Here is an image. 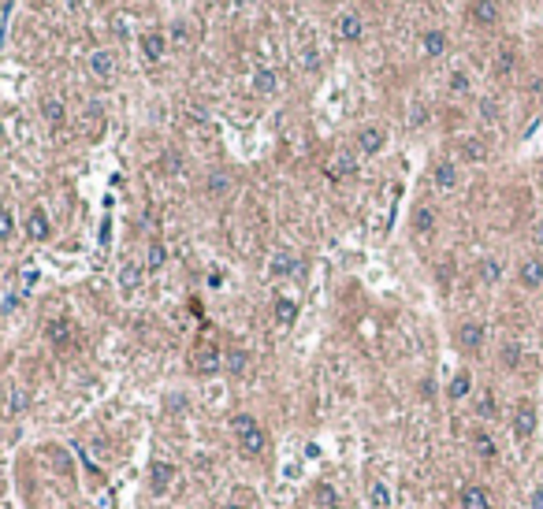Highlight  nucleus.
I'll list each match as a JSON object with an SVG mask.
<instances>
[{"label":"nucleus","mask_w":543,"mask_h":509,"mask_svg":"<svg viewBox=\"0 0 543 509\" xmlns=\"http://www.w3.org/2000/svg\"><path fill=\"white\" fill-rule=\"evenodd\" d=\"M517 279H521V286H528V290L543 286V261L540 257H528V261L517 268Z\"/></svg>","instance_id":"obj_10"},{"label":"nucleus","mask_w":543,"mask_h":509,"mask_svg":"<svg viewBox=\"0 0 543 509\" xmlns=\"http://www.w3.org/2000/svg\"><path fill=\"white\" fill-rule=\"evenodd\" d=\"M34 283H38V272H34V268H30V272H23V290H30Z\"/></svg>","instance_id":"obj_39"},{"label":"nucleus","mask_w":543,"mask_h":509,"mask_svg":"<svg viewBox=\"0 0 543 509\" xmlns=\"http://www.w3.org/2000/svg\"><path fill=\"white\" fill-rule=\"evenodd\" d=\"M514 67V49H503V56H498V74H510Z\"/></svg>","instance_id":"obj_36"},{"label":"nucleus","mask_w":543,"mask_h":509,"mask_svg":"<svg viewBox=\"0 0 543 509\" xmlns=\"http://www.w3.org/2000/svg\"><path fill=\"white\" fill-rule=\"evenodd\" d=\"M536 242H540V245H543V223H540V227H536Z\"/></svg>","instance_id":"obj_41"},{"label":"nucleus","mask_w":543,"mask_h":509,"mask_svg":"<svg viewBox=\"0 0 543 509\" xmlns=\"http://www.w3.org/2000/svg\"><path fill=\"white\" fill-rule=\"evenodd\" d=\"M528 509H543V487H536V491H532V502H528Z\"/></svg>","instance_id":"obj_38"},{"label":"nucleus","mask_w":543,"mask_h":509,"mask_svg":"<svg viewBox=\"0 0 543 509\" xmlns=\"http://www.w3.org/2000/svg\"><path fill=\"white\" fill-rule=\"evenodd\" d=\"M253 90H257V93H276V90H279L276 71H272V67H260V71L253 74Z\"/></svg>","instance_id":"obj_22"},{"label":"nucleus","mask_w":543,"mask_h":509,"mask_svg":"<svg viewBox=\"0 0 543 509\" xmlns=\"http://www.w3.org/2000/svg\"><path fill=\"white\" fill-rule=\"evenodd\" d=\"M227 509H242V506H227Z\"/></svg>","instance_id":"obj_43"},{"label":"nucleus","mask_w":543,"mask_h":509,"mask_svg":"<svg viewBox=\"0 0 543 509\" xmlns=\"http://www.w3.org/2000/svg\"><path fill=\"white\" fill-rule=\"evenodd\" d=\"M227 186H231V175H223V171H216V175L209 179V193H216V197L227 193Z\"/></svg>","instance_id":"obj_31"},{"label":"nucleus","mask_w":543,"mask_h":509,"mask_svg":"<svg viewBox=\"0 0 543 509\" xmlns=\"http://www.w3.org/2000/svg\"><path fill=\"white\" fill-rule=\"evenodd\" d=\"M469 391H473V375L469 372H458L450 379V387H447V394L454 398V402H462V398H469Z\"/></svg>","instance_id":"obj_20"},{"label":"nucleus","mask_w":543,"mask_h":509,"mask_svg":"<svg viewBox=\"0 0 543 509\" xmlns=\"http://www.w3.org/2000/svg\"><path fill=\"white\" fill-rule=\"evenodd\" d=\"M480 279H484V283H498V279H503V264H498V261H484L480 264Z\"/></svg>","instance_id":"obj_29"},{"label":"nucleus","mask_w":543,"mask_h":509,"mask_svg":"<svg viewBox=\"0 0 543 509\" xmlns=\"http://www.w3.org/2000/svg\"><path fill=\"white\" fill-rule=\"evenodd\" d=\"M134 283H138V268H123V286L134 290Z\"/></svg>","instance_id":"obj_37"},{"label":"nucleus","mask_w":543,"mask_h":509,"mask_svg":"<svg viewBox=\"0 0 543 509\" xmlns=\"http://www.w3.org/2000/svg\"><path fill=\"white\" fill-rule=\"evenodd\" d=\"M532 431H536V409H532V402H517L514 405V435L528 439Z\"/></svg>","instance_id":"obj_5"},{"label":"nucleus","mask_w":543,"mask_h":509,"mask_svg":"<svg viewBox=\"0 0 543 509\" xmlns=\"http://www.w3.org/2000/svg\"><path fill=\"white\" fill-rule=\"evenodd\" d=\"M517 361H521L517 342H506V346H503V364H506V368H517Z\"/></svg>","instance_id":"obj_34"},{"label":"nucleus","mask_w":543,"mask_h":509,"mask_svg":"<svg viewBox=\"0 0 543 509\" xmlns=\"http://www.w3.org/2000/svg\"><path fill=\"white\" fill-rule=\"evenodd\" d=\"M384 145H387L384 127H361V131H357V149H361L365 156H376Z\"/></svg>","instance_id":"obj_4"},{"label":"nucleus","mask_w":543,"mask_h":509,"mask_svg":"<svg viewBox=\"0 0 543 509\" xmlns=\"http://www.w3.org/2000/svg\"><path fill=\"white\" fill-rule=\"evenodd\" d=\"M90 71L97 74V79H112V74H116V52L112 49L90 52Z\"/></svg>","instance_id":"obj_9"},{"label":"nucleus","mask_w":543,"mask_h":509,"mask_svg":"<svg viewBox=\"0 0 543 509\" xmlns=\"http://www.w3.org/2000/svg\"><path fill=\"white\" fill-rule=\"evenodd\" d=\"M164 261H168V249H164V242H149L145 268H149V272H160V268H164Z\"/></svg>","instance_id":"obj_25"},{"label":"nucleus","mask_w":543,"mask_h":509,"mask_svg":"<svg viewBox=\"0 0 543 509\" xmlns=\"http://www.w3.org/2000/svg\"><path fill=\"white\" fill-rule=\"evenodd\" d=\"M272 312H276V320L283 323V328H290V323L298 320V301L294 298H276V309Z\"/></svg>","instance_id":"obj_16"},{"label":"nucleus","mask_w":543,"mask_h":509,"mask_svg":"<svg viewBox=\"0 0 543 509\" xmlns=\"http://www.w3.org/2000/svg\"><path fill=\"white\" fill-rule=\"evenodd\" d=\"M164 52H168V34H160V30H149V34H142V56H145L149 63L164 60Z\"/></svg>","instance_id":"obj_7"},{"label":"nucleus","mask_w":543,"mask_h":509,"mask_svg":"<svg viewBox=\"0 0 543 509\" xmlns=\"http://www.w3.org/2000/svg\"><path fill=\"white\" fill-rule=\"evenodd\" d=\"M313 498H317L320 509H339V491H335L331 483H317V494Z\"/></svg>","instance_id":"obj_24"},{"label":"nucleus","mask_w":543,"mask_h":509,"mask_svg":"<svg viewBox=\"0 0 543 509\" xmlns=\"http://www.w3.org/2000/svg\"><path fill=\"white\" fill-rule=\"evenodd\" d=\"M231 428H235V439H238V446H242L246 458H260V453H265L268 435H265V424H260L253 413H235Z\"/></svg>","instance_id":"obj_1"},{"label":"nucleus","mask_w":543,"mask_h":509,"mask_svg":"<svg viewBox=\"0 0 543 509\" xmlns=\"http://www.w3.org/2000/svg\"><path fill=\"white\" fill-rule=\"evenodd\" d=\"M41 115H45L52 127H60L68 112H63V101H60V97H45V101H41Z\"/></svg>","instance_id":"obj_21"},{"label":"nucleus","mask_w":543,"mask_h":509,"mask_svg":"<svg viewBox=\"0 0 543 509\" xmlns=\"http://www.w3.org/2000/svg\"><path fill=\"white\" fill-rule=\"evenodd\" d=\"M49 234H52L49 212L45 209H30V216H26V238H30V242H45Z\"/></svg>","instance_id":"obj_6"},{"label":"nucleus","mask_w":543,"mask_h":509,"mask_svg":"<svg viewBox=\"0 0 543 509\" xmlns=\"http://www.w3.org/2000/svg\"><path fill=\"white\" fill-rule=\"evenodd\" d=\"M473 450L480 453L484 461H495L498 458V446H495V439L487 435V431H473Z\"/></svg>","instance_id":"obj_17"},{"label":"nucleus","mask_w":543,"mask_h":509,"mask_svg":"<svg viewBox=\"0 0 543 509\" xmlns=\"http://www.w3.org/2000/svg\"><path fill=\"white\" fill-rule=\"evenodd\" d=\"M473 19L480 26H491L498 19V4H495V0H473Z\"/></svg>","instance_id":"obj_15"},{"label":"nucleus","mask_w":543,"mask_h":509,"mask_svg":"<svg viewBox=\"0 0 543 509\" xmlns=\"http://www.w3.org/2000/svg\"><path fill=\"white\" fill-rule=\"evenodd\" d=\"M45 334H49V342L52 346H60V350H68V346H74V328H71V320H52L49 328H45Z\"/></svg>","instance_id":"obj_12"},{"label":"nucleus","mask_w":543,"mask_h":509,"mask_svg":"<svg viewBox=\"0 0 543 509\" xmlns=\"http://www.w3.org/2000/svg\"><path fill=\"white\" fill-rule=\"evenodd\" d=\"M450 90H454V93H465V90H469V79H465L462 71H454V74H450Z\"/></svg>","instance_id":"obj_35"},{"label":"nucleus","mask_w":543,"mask_h":509,"mask_svg":"<svg viewBox=\"0 0 543 509\" xmlns=\"http://www.w3.org/2000/svg\"><path fill=\"white\" fill-rule=\"evenodd\" d=\"M223 283V272H220V268H212V272H209V286H220Z\"/></svg>","instance_id":"obj_40"},{"label":"nucleus","mask_w":543,"mask_h":509,"mask_svg":"<svg viewBox=\"0 0 543 509\" xmlns=\"http://www.w3.org/2000/svg\"><path fill=\"white\" fill-rule=\"evenodd\" d=\"M414 227H417V234H432V231H436V212H432L428 204H425V209H417L414 212Z\"/></svg>","instance_id":"obj_26"},{"label":"nucleus","mask_w":543,"mask_h":509,"mask_svg":"<svg viewBox=\"0 0 543 509\" xmlns=\"http://www.w3.org/2000/svg\"><path fill=\"white\" fill-rule=\"evenodd\" d=\"M361 34H365L361 15H357V12H343L339 15V38L343 41H361Z\"/></svg>","instance_id":"obj_13"},{"label":"nucleus","mask_w":543,"mask_h":509,"mask_svg":"<svg viewBox=\"0 0 543 509\" xmlns=\"http://www.w3.org/2000/svg\"><path fill=\"white\" fill-rule=\"evenodd\" d=\"M246 364H249L246 350H227V357H223V368H227V372L242 375V372H246Z\"/></svg>","instance_id":"obj_27"},{"label":"nucleus","mask_w":543,"mask_h":509,"mask_svg":"<svg viewBox=\"0 0 543 509\" xmlns=\"http://www.w3.org/2000/svg\"><path fill=\"white\" fill-rule=\"evenodd\" d=\"M175 480H179L175 464H168V461H149V491H153V494H168Z\"/></svg>","instance_id":"obj_3"},{"label":"nucleus","mask_w":543,"mask_h":509,"mask_svg":"<svg viewBox=\"0 0 543 509\" xmlns=\"http://www.w3.org/2000/svg\"><path fill=\"white\" fill-rule=\"evenodd\" d=\"M462 509H491V498L480 483H465L462 487Z\"/></svg>","instance_id":"obj_11"},{"label":"nucleus","mask_w":543,"mask_h":509,"mask_svg":"<svg viewBox=\"0 0 543 509\" xmlns=\"http://www.w3.org/2000/svg\"><path fill=\"white\" fill-rule=\"evenodd\" d=\"M298 257L294 253H276V257H272V275H294L298 272Z\"/></svg>","instance_id":"obj_18"},{"label":"nucleus","mask_w":543,"mask_h":509,"mask_svg":"<svg viewBox=\"0 0 543 509\" xmlns=\"http://www.w3.org/2000/svg\"><path fill=\"white\" fill-rule=\"evenodd\" d=\"M420 45H425L428 56H443V52H447V34H443V30H428V34L420 38Z\"/></svg>","instance_id":"obj_19"},{"label":"nucleus","mask_w":543,"mask_h":509,"mask_svg":"<svg viewBox=\"0 0 543 509\" xmlns=\"http://www.w3.org/2000/svg\"><path fill=\"white\" fill-rule=\"evenodd\" d=\"M357 171V164L346 153H339V160H335V168H331V175H354Z\"/></svg>","instance_id":"obj_32"},{"label":"nucleus","mask_w":543,"mask_h":509,"mask_svg":"<svg viewBox=\"0 0 543 509\" xmlns=\"http://www.w3.org/2000/svg\"><path fill=\"white\" fill-rule=\"evenodd\" d=\"M190 368L198 375H212V372H220L223 368V353H220V346L216 342H201L198 350H194V357H190Z\"/></svg>","instance_id":"obj_2"},{"label":"nucleus","mask_w":543,"mask_h":509,"mask_svg":"<svg viewBox=\"0 0 543 509\" xmlns=\"http://www.w3.org/2000/svg\"><path fill=\"white\" fill-rule=\"evenodd\" d=\"M476 413L487 417V420L495 417V394H491V391H484V394H480V402H476Z\"/></svg>","instance_id":"obj_30"},{"label":"nucleus","mask_w":543,"mask_h":509,"mask_svg":"<svg viewBox=\"0 0 543 509\" xmlns=\"http://www.w3.org/2000/svg\"><path fill=\"white\" fill-rule=\"evenodd\" d=\"M12 234H15V216L12 209H0V242H8Z\"/></svg>","instance_id":"obj_28"},{"label":"nucleus","mask_w":543,"mask_h":509,"mask_svg":"<svg viewBox=\"0 0 543 509\" xmlns=\"http://www.w3.org/2000/svg\"><path fill=\"white\" fill-rule=\"evenodd\" d=\"M368 506H372V509H391V487L384 480L368 487Z\"/></svg>","instance_id":"obj_23"},{"label":"nucleus","mask_w":543,"mask_h":509,"mask_svg":"<svg viewBox=\"0 0 543 509\" xmlns=\"http://www.w3.org/2000/svg\"><path fill=\"white\" fill-rule=\"evenodd\" d=\"M484 334H487L484 323H462V328H458V346L465 353H476L484 346Z\"/></svg>","instance_id":"obj_8"},{"label":"nucleus","mask_w":543,"mask_h":509,"mask_svg":"<svg viewBox=\"0 0 543 509\" xmlns=\"http://www.w3.org/2000/svg\"><path fill=\"white\" fill-rule=\"evenodd\" d=\"M0 145H4V123H0Z\"/></svg>","instance_id":"obj_42"},{"label":"nucleus","mask_w":543,"mask_h":509,"mask_svg":"<svg viewBox=\"0 0 543 509\" xmlns=\"http://www.w3.org/2000/svg\"><path fill=\"white\" fill-rule=\"evenodd\" d=\"M462 153L469 156V160H484V156H487V149H484L480 142H473V138H469V142H462Z\"/></svg>","instance_id":"obj_33"},{"label":"nucleus","mask_w":543,"mask_h":509,"mask_svg":"<svg viewBox=\"0 0 543 509\" xmlns=\"http://www.w3.org/2000/svg\"><path fill=\"white\" fill-rule=\"evenodd\" d=\"M432 179H436L439 190H454L458 186V168H454L450 160H443V164H436V171H432Z\"/></svg>","instance_id":"obj_14"}]
</instances>
